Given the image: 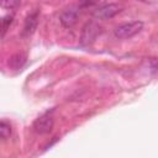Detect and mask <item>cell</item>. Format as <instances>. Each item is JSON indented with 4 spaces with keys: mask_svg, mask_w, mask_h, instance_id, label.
<instances>
[{
    "mask_svg": "<svg viewBox=\"0 0 158 158\" xmlns=\"http://www.w3.org/2000/svg\"><path fill=\"white\" fill-rule=\"evenodd\" d=\"M142 28H143L142 21H131V22L118 25L114 30V35L118 40H126V38H131L135 35L139 33Z\"/></svg>",
    "mask_w": 158,
    "mask_h": 158,
    "instance_id": "6da1fadb",
    "label": "cell"
},
{
    "mask_svg": "<svg viewBox=\"0 0 158 158\" xmlns=\"http://www.w3.org/2000/svg\"><path fill=\"white\" fill-rule=\"evenodd\" d=\"M100 31H101V27L95 21L86 22L81 30V33H80V43L83 46H88V44L93 43L96 40Z\"/></svg>",
    "mask_w": 158,
    "mask_h": 158,
    "instance_id": "7a4b0ae2",
    "label": "cell"
},
{
    "mask_svg": "<svg viewBox=\"0 0 158 158\" xmlns=\"http://www.w3.org/2000/svg\"><path fill=\"white\" fill-rule=\"evenodd\" d=\"M121 11V7L116 4H106L100 6L94 11V17L96 20H110Z\"/></svg>",
    "mask_w": 158,
    "mask_h": 158,
    "instance_id": "3957f363",
    "label": "cell"
},
{
    "mask_svg": "<svg viewBox=\"0 0 158 158\" xmlns=\"http://www.w3.org/2000/svg\"><path fill=\"white\" fill-rule=\"evenodd\" d=\"M53 127V117L49 112H46L41 115L35 122H33V128L37 133L40 135H46L48 133Z\"/></svg>",
    "mask_w": 158,
    "mask_h": 158,
    "instance_id": "277c9868",
    "label": "cell"
},
{
    "mask_svg": "<svg viewBox=\"0 0 158 158\" xmlns=\"http://www.w3.org/2000/svg\"><path fill=\"white\" fill-rule=\"evenodd\" d=\"M78 17H79V7H69L60 14L59 21L65 28H70L77 23Z\"/></svg>",
    "mask_w": 158,
    "mask_h": 158,
    "instance_id": "5b68a950",
    "label": "cell"
},
{
    "mask_svg": "<svg viewBox=\"0 0 158 158\" xmlns=\"http://www.w3.org/2000/svg\"><path fill=\"white\" fill-rule=\"evenodd\" d=\"M38 19H40L38 11H33L26 17L25 23H23V28H22V33H21L23 37H28L36 31L37 25H38Z\"/></svg>",
    "mask_w": 158,
    "mask_h": 158,
    "instance_id": "8992f818",
    "label": "cell"
},
{
    "mask_svg": "<svg viewBox=\"0 0 158 158\" xmlns=\"http://www.w3.org/2000/svg\"><path fill=\"white\" fill-rule=\"evenodd\" d=\"M26 60H27V56H26L25 53L20 52V53L12 54V56L9 58L7 64H9V67H10L11 69H14V70H20V69H22V67L26 64Z\"/></svg>",
    "mask_w": 158,
    "mask_h": 158,
    "instance_id": "52a82bcc",
    "label": "cell"
},
{
    "mask_svg": "<svg viewBox=\"0 0 158 158\" xmlns=\"http://www.w3.org/2000/svg\"><path fill=\"white\" fill-rule=\"evenodd\" d=\"M11 135V125L10 122H7L6 120H1L0 122V137L5 141L10 137Z\"/></svg>",
    "mask_w": 158,
    "mask_h": 158,
    "instance_id": "ba28073f",
    "label": "cell"
},
{
    "mask_svg": "<svg viewBox=\"0 0 158 158\" xmlns=\"http://www.w3.org/2000/svg\"><path fill=\"white\" fill-rule=\"evenodd\" d=\"M12 20H14V15L9 14V15H5L2 16V20H1V36L4 37L7 28L10 27V25L12 23Z\"/></svg>",
    "mask_w": 158,
    "mask_h": 158,
    "instance_id": "9c48e42d",
    "label": "cell"
},
{
    "mask_svg": "<svg viewBox=\"0 0 158 158\" xmlns=\"http://www.w3.org/2000/svg\"><path fill=\"white\" fill-rule=\"evenodd\" d=\"M0 2L2 9H9V10L16 9L20 5V0H0Z\"/></svg>",
    "mask_w": 158,
    "mask_h": 158,
    "instance_id": "30bf717a",
    "label": "cell"
},
{
    "mask_svg": "<svg viewBox=\"0 0 158 158\" xmlns=\"http://www.w3.org/2000/svg\"><path fill=\"white\" fill-rule=\"evenodd\" d=\"M148 65L152 73H157L158 72V59L157 58H149L148 59Z\"/></svg>",
    "mask_w": 158,
    "mask_h": 158,
    "instance_id": "8fae6325",
    "label": "cell"
},
{
    "mask_svg": "<svg viewBox=\"0 0 158 158\" xmlns=\"http://www.w3.org/2000/svg\"><path fill=\"white\" fill-rule=\"evenodd\" d=\"M138 1H142V2H146V4H153V2H156L157 0H138Z\"/></svg>",
    "mask_w": 158,
    "mask_h": 158,
    "instance_id": "7c38bea8",
    "label": "cell"
}]
</instances>
